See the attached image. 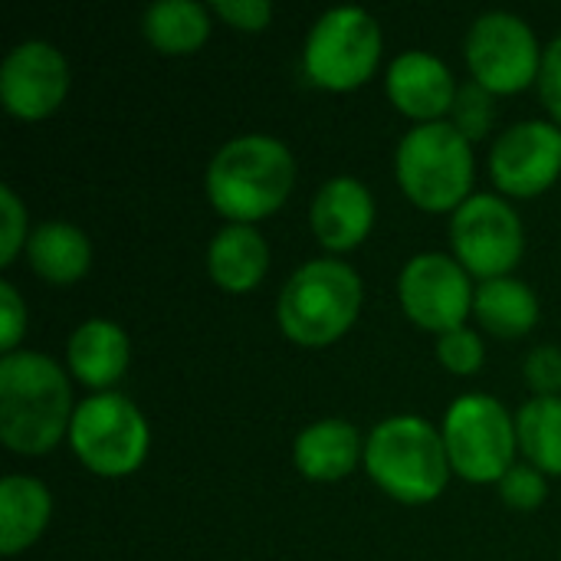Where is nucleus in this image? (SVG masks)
Listing matches in <instances>:
<instances>
[{"label":"nucleus","mask_w":561,"mask_h":561,"mask_svg":"<svg viewBox=\"0 0 561 561\" xmlns=\"http://www.w3.org/2000/svg\"><path fill=\"white\" fill-rule=\"evenodd\" d=\"M72 391L66 371L39 352L0 358V440L13 454H49L72 424Z\"/></svg>","instance_id":"f257e3e1"},{"label":"nucleus","mask_w":561,"mask_h":561,"mask_svg":"<svg viewBox=\"0 0 561 561\" xmlns=\"http://www.w3.org/2000/svg\"><path fill=\"white\" fill-rule=\"evenodd\" d=\"M204 184L230 224H253L286 204L296 184V158L273 135H240L210 158Z\"/></svg>","instance_id":"f03ea898"},{"label":"nucleus","mask_w":561,"mask_h":561,"mask_svg":"<svg viewBox=\"0 0 561 561\" xmlns=\"http://www.w3.org/2000/svg\"><path fill=\"white\" fill-rule=\"evenodd\" d=\"M365 467L391 500L408 506L434 503L454 473L444 431L417 414H394L375 424L365 444Z\"/></svg>","instance_id":"7ed1b4c3"},{"label":"nucleus","mask_w":561,"mask_h":561,"mask_svg":"<svg viewBox=\"0 0 561 561\" xmlns=\"http://www.w3.org/2000/svg\"><path fill=\"white\" fill-rule=\"evenodd\" d=\"M362 279L342 260H309L283 286L276 319L289 342L302 348H325L339 342L362 312Z\"/></svg>","instance_id":"20e7f679"},{"label":"nucleus","mask_w":561,"mask_h":561,"mask_svg":"<svg viewBox=\"0 0 561 561\" xmlns=\"http://www.w3.org/2000/svg\"><path fill=\"white\" fill-rule=\"evenodd\" d=\"M394 171L398 184L421 210L444 214L473 197V148L450 122L414 125L398 145Z\"/></svg>","instance_id":"39448f33"},{"label":"nucleus","mask_w":561,"mask_h":561,"mask_svg":"<svg viewBox=\"0 0 561 561\" xmlns=\"http://www.w3.org/2000/svg\"><path fill=\"white\" fill-rule=\"evenodd\" d=\"M148 421L145 414L115 391L85 398L69 424L72 454L99 477L118 480L135 473L148 457Z\"/></svg>","instance_id":"423d86ee"},{"label":"nucleus","mask_w":561,"mask_h":561,"mask_svg":"<svg viewBox=\"0 0 561 561\" xmlns=\"http://www.w3.org/2000/svg\"><path fill=\"white\" fill-rule=\"evenodd\" d=\"M444 444L457 477L470 483H500L516 463V417L490 394H463L447 408Z\"/></svg>","instance_id":"0eeeda50"},{"label":"nucleus","mask_w":561,"mask_h":561,"mask_svg":"<svg viewBox=\"0 0 561 561\" xmlns=\"http://www.w3.org/2000/svg\"><path fill=\"white\" fill-rule=\"evenodd\" d=\"M381 59V26L362 7H335L306 36L302 62L316 85L332 92L358 89Z\"/></svg>","instance_id":"6e6552de"},{"label":"nucleus","mask_w":561,"mask_h":561,"mask_svg":"<svg viewBox=\"0 0 561 561\" xmlns=\"http://www.w3.org/2000/svg\"><path fill=\"white\" fill-rule=\"evenodd\" d=\"M450 240L460 266L477 279H500L523 260L526 230L519 214L496 194L467 197L450 220Z\"/></svg>","instance_id":"1a4fd4ad"},{"label":"nucleus","mask_w":561,"mask_h":561,"mask_svg":"<svg viewBox=\"0 0 561 561\" xmlns=\"http://www.w3.org/2000/svg\"><path fill=\"white\" fill-rule=\"evenodd\" d=\"M542 53L533 26L506 10L483 13L467 33V62L480 85L493 95L526 89L542 72Z\"/></svg>","instance_id":"9d476101"},{"label":"nucleus","mask_w":561,"mask_h":561,"mask_svg":"<svg viewBox=\"0 0 561 561\" xmlns=\"http://www.w3.org/2000/svg\"><path fill=\"white\" fill-rule=\"evenodd\" d=\"M398 296L414 325L434 335H444V332L467 325L477 289L457 256L417 253L401 270Z\"/></svg>","instance_id":"9b49d317"},{"label":"nucleus","mask_w":561,"mask_h":561,"mask_svg":"<svg viewBox=\"0 0 561 561\" xmlns=\"http://www.w3.org/2000/svg\"><path fill=\"white\" fill-rule=\"evenodd\" d=\"M490 174L500 191L513 197H536L549 191L561 174V128L542 118L510 125L493 151Z\"/></svg>","instance_id":"f8f14e48"},{"label":"nucleus","mask_w":561,"mask_h":561,"mask_svg":"<svg viewBox=\"0 0 561 561\" xmlns=\"http://www.w3.org/2000/svg\"><path fill=\"white\" fill-rule=\"evenodd\" d=\"M69 92L66 56L46 39L16 43L0 62V99L16 118L39 122L53 115Z\"/></svg>","instance_id":"ddd939ff"},{"label":"nucleus","mask_w":561,"mask_h":561,"mask_svg":"<svg viewBox=\"0 0 561 561\" xmlns=\"http://www.w3.org/2000/svg\"><path fill=\"white\" fill-rule=\"evenodd\" d=\"M385 89L404 115L417 118V125H427L444 122V115L454 108L460 85L454 82V72L440 56L427 49H404L388 66Z\"/></svg>","instance_id":"4468645a"},{"label":"nucleus","mask_w":561,"mask_h":561,"mask_svg":"<svg viewBox=\"0 0 561 561\" xmlns=\"http://www.w3.org/2000/svg\"><path fill=\"white\" fill-rule=\"evenodd\" d=\"M309 224H312V233L319 237L322 247L345 253V250L358 247L371 233V224H375V197L352 174L329 178L316 191V197H312Z\"/></svg>","instance_id":"2eb2a0df"},{"label":"nucleus","mask_w":561,"mask_h":561,"mask_svg":"<svg viewBox=\"0 0 561 561\" xmlns=\"http://www.w3.org/2000/svg\"><path fill=\"white\" fill-rule=\"evenodd\" d=\"M293 460L306 480L335 483L345 480L358 460H365V440L355 424L342 417H325L309 424L293 447Z\"/></svg>","instance_id":"dca6fc26"},{"label":"nucleus","mask_w":561,"mask_h":561,"mask_svg":"<svg viewBox=\"0 0 561 561\" xmlns=\"http://www.w3.org/2000/svg\"><path fill=\"white\" fill-rule=\"evenodd\" d=\"M66 362H69L72 378H79L89 388L105 391L125 375L131 362V342L122 325L108 319H89L69 335Z\"/></svg>","instance_id":"f3484780"},{"label":"nucleus","mask_w":561,"mask_h":561,"mask_svg":"<svg viewBox=\"0 0 561 561\" xmlns=\"http://www.w3.org/2000/svg\"><path fill=\"white\" fill-rule=\"evenodd\" d=\"M270 270V247L253 224H227L207 247V273L227 293H250Z\"/></svg>","instance_id":"a211bd4d"},{"label":"nucleus","mask_w":561,"mask_h":561,"mask_svg":"<svg viewBox=\"0 0 561 561\" xmlns=\"http://www.w3.org/2000/svg\"><path fill=\"white\" fill-rule=\"evenodd\" d=\"M53 516V496L49 490L33 480L10 473L0 483V552L16 556L26 546H33L46 523Z\"/></svg>","instance_id":"6ab92c4d"},{"label":"nucleus","mask_w":561,"mask_h":561,"mask_svg":"<svg viewBox=\"0 0 561 561\" xmlns=\"http://www.w3.org/2000/svg\"><path fill=\"white\" fill-rule=\"evenodd\" d=\"M26 256H30V266L36 270V276H43L46 283L66 286L89 273L92 247L79 227H72L66 220H46L30 233Z\"/></svg>","instance_id":"aec40b11"},{"label":"nucleus","mask_w":561,"mask_h":561,"mask_svg":"<svg viewBox=\"0 0 561 561\" xmlns=\"http://www.w3.org/2000/svg\"><path fill=\"white\" fill-rule=\"evenodd\" d=\"M473 312L486 332L500 339H523L539 322V299L529 283L500 276L477 286Z\"/></svg>","instance_id":"412c9836"},{"label":"nucleus","mask_w":561,"mask_h":561,"mask_svg":"<svg viewBox=\"0 0 561 561\" xmlns=\"http://www.w3.org/2000/svg\"><path fill=\"white\" fill-rule=\"evenodd\" d=\"M141 30L148 43L168 56L194 53L210 36V13L197 0H158L145 10Z\"/></svg>","instance_id":"4be33fe9"},{"label":"nucleus","mask_w":561,"mask_h":561,"mask_svg":"<svg viewBox=\"0 0 561 561\" xmlns=\"http://www.w3.org/2000/svg\"><path fill=\"white\" fill-rule=\"evenodd\" d=\"M516 437L526 463L561 477V398H533L516 414Z\"/></svg>","instance_id":"5701e85b"},{"label":"nucleus","mask_w":561,"mask_h":561,"mask_svg":"<svg viewBox=\"0 0 561 561\" xmlns=\"http://www.w3.org/2000/svg\"><path fill=\"white\" fill-rule=\"evenodd\" d=\"M450 125L470 145L486 138V131L493 128V92L486 85H480L477 79L463 82L457 89V99H454V108H450Z\"/></svg>","instance_id":"b1692460"},{"label":"nucleus","mask_w":561,"mask_h":561,"mask_svg":"<svg viewBox=\"0 0 561 561\" xmlns=\"http://www.w3.org/2000/svg\"><path fill=\"white\" fill-rule=\"evenodd\" d=\"M437 362L454 375H477L486 362V348L473 329H454L437 335Z\"/></svg>","instance_id":"393cba45"},{"label":"nucleus","mask_w":561,"mask_h":561,"mask_svg":"<svg viewBox=\"0 0 561 561\" xmlns=\"http://www.w3.org/2000/svg\"><path fill=\"white\" fill-rule=\"evenodd\" d=\"M496 486H500L503 503L513 506V510H523V513L539 510L546 503V496H549V480L533 463H513L510 473Z\"/></svg>","instance_id":"a878e982"},{"label":"nucleus","mask_w":561,"mask_h":561,"mask_svg":"<svg viewBox=\"0 0 561 561\" xmlns=\"http://www.w3.org/2000/svg\"><path fill=\"white\" fill-rule=\"evenodd\" d=\"M26 240V207L10 184H0V266H10Z\"/></svg>","instance_id":"bb28decb"},{"label":"nucleus","mask_w":561,"mask_h":561,"mask_svg":"<svg viewBox=\"0 0 561 561\" xmlns=\"http://www.w3.org/2000/svg\"><path fill=\"white\" fill-rule=\"evenodd\" d=\"M523 378L536 391V398H559L561 391V348L539 345L523 362Z\"/></svg>","instance_id":"cd10ccee"},{"label":"nucleus","mask_w":561,"mask_h":561,"mask_svg":"<svg viewBox=\"0 0 561 561\" xmlns=\"http://www.w3.org/2000/svg\"><path fill=\"white\" fill-rule=\"evenodd\" d=\"M26 332V302L20 299L13 283H0V352L13 355L20 352V339Z\"/></svg>","instance_id":"c85d7f7f"},{"label":"nucleus","mask_w":561,"mask_h":561,"mask_svg":"<svg viewBox=\"0 0 561 561\" xmlns=\"http://www.w3.org/2000/svg\"><path fill=\"white\" fill-rule=\"evenodd\" d=\"M214 13H220L230 26L256 33V30L270 26L273 3L270 0H214Z\"/></svg>","instance_id":"c756f323"},{"label":"nucleus","mask_w":561,"mask_h":561,"mask_svg":"<svg viewBox=\"0 0 561 561\" xmlns=\"http://www.w3.org/2000/svg\"><path fill=\"white\" fill-rule=\"evenodd\" d=\"M539 92L552 118L561 125V33L542 53V72H539Z\"/></svg>","instance_id":"7c9ffc66"}]
</instances>
